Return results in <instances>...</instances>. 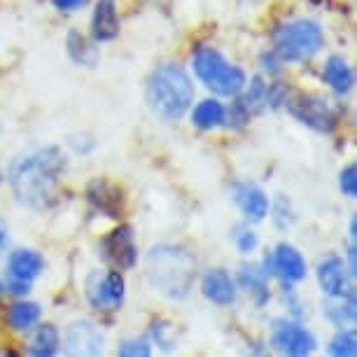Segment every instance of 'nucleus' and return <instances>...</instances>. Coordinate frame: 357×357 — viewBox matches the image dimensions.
Instances as JSON below:
<instances>
[{
    "label": "nucleus",
    "instance_id": "1",
    "mask_svg": "<svg viewBox=\"0 0 357 357\" xmlns=\"http://www.w3.org/2000/svg\"><path fill=\"white\" fill-rule=\"evenodd\" d=\"M68 159L59 147H38L24 152L10 166V190L19 204L45 208L56 194Z\"/></svg>",
    "mask_w": 357,
    "mask_h": 357
},
{
    "label": "nucleus",
    "instance_id": "2",
    "mask_svg": "<svg viewBox=\"0 0 357 357\" xmlns=\"http://www.w3.org/2000/svg\"><path fill=\"white\" fill-rule=\"evenodd\" d=\"M147 278L161 294L185 299L197 278V257L180 245H157L147 255Z\"/></svg>",
    "mask_w": 357,
    "mask_h": 357
},
{
    "label": "nucleus",
    "instance_id": "3",
    "mask_svg": "<svg viewBox=\"0 0 357 357\" xmlns=\"http://www.w3.org/2000/svg\"><path fill=\"white\" fill-rule=\"evenodd\" d=\"M147 103L164 119H180L194 100V84L183 66L164 63L147 79Z\"/></svg>",
    "mask_w": 357,
    "mask_h": 357
},
{
    "label": "nucleus",
    "instance_id": "4",
    "mask_svg": "<svg viewBox=\"0 0 357 357\" xmlns=\"http://www.w3.org/2000/svg\"><path fill=\"white\" fill-rule=\"evenodd\" d=\"M322 43H325V36H322L320 24L311 22V19L280 24L273 33L275 54L282 61H306L320 52Z\"/></svg>",
    "mask_w": 357,
    "mask_h": 357
},
{
    "label": "nucleus",
    "instance_id": "5",
    "mask_svg": "<svg viewBox=\"0 0 357 357\" xmlns=\"http://www.w3.org/2000/svg\"><path fill=\"white\" fill-rule=\"evenodd\" d=\"M194 73L208 89L220 96H236L245 86V73L238 66L225 61V56L213 47H199L194 54Z\"/></svg>",
    "mask_w": 357,
    "mask_h": 357
},
{
    "label": "nucleus",
    "instance_id": "6",
    "mask_svg": "<svg viewBox=\"0 0 357 357\" xmlns=\"http://www.w3.org/2000/svg\"><path fill=\"white\" fill-rule=\"evenodd\" d=\"M285 105L296 122L306 124L313 131L329 133L336 126V114L332 105L325 98L315 96V93H294L289 98L285 96Z\"/></svg>",
    "mask_w": 357,
    "mask_h": 357
},
{
    "label": "nucleus",
    "instance_id": "7",
    "mask_svg": "<svg viewBox=\"0 0 357 357\" xmlns=\"http://www.w3.org/2000/svg\"><path fill=\"white\" fill-rule=\"evenodd\" d=\"M271 346L282 355L306 357L318 348L313 332H308L304 325L287 318H275L271 322Z\"/></svg>",
    "mask_w": 357,
    "mask_h": 357
},
{
    "label": "nucleus",
    "instance_id": "8",
    "mask_svg": "<svg viewBox=\"0 0 357 357\" xmlns=\"http://www.w3.org/2000/svg\"><path fill=\"white\" fill-rule=\"evenodd\" d=\"M86 299L96 311H119V306L124 304L122 273H91L89 280H86Z\"/></svg>",
    "mask_w": 357,
    "mask_h": 357
},
{
    "label": "nucleus",
    "instance_id": "9",
    "mask_svg": "<svg viewBox=\"0 0 357 357\" xmlns=\"http://www.w3.org/2000/svg\"><path fill=\"white\" fill-rule=\"evenodd\" d=\"M66 353L68 357H103L105 339L96 322L75 320L66 329Z\"/></svg>",
    "mask_w": 357,
    "mask_h": 357
},
{
    "label": "nucleus",
    "instance_id": "10",
    "mask_svg": "<svg viewBox=\"0 0 357 357\" xmlns=\"http://www.w3.org/2000/svg\"><path fill=\"white\" fill-rule=\"evenodd\" d=\"M264 264H266L264 273L268 271L275 273L282 285H292V282L306 278V261L301 257V252L289 243H280L271 252V257L264 259Z\"/></svg>",
    "mask_w": 357,
    "mask_h": 357
},
{
    "label": "nucleus",
    "instance_id": "11",
    "mask_svg": "<svg viewBox=\"0 0 357 357\" xmlns=\"http://www.w3.org/2000/svg\"><path fill=\"white\" fill-rule=\"evenodd\" d=\"M103 252L105 259L112 261L119 268H133L138 259V248L133 241V229L131 227H117L110 231L103 241Z\"/></svg>",
    "mask_w": 357,
    "mask_h": 357
},
{
    "label": "nucleus",
    "instance_id": "12",
    "mask_svg": "<svg viewBox=\"0 0 357 357\" xmlns=\"http://www.w3.org/2000/svg\"><path fill=\"white\" fill-rule=\"evenodd\" d=\"M318 282L325 296H348L355 294L348 282V271L343 266V259L336 255H327L318 264Z\"/></svg>",
    "mask_w": 357,
    "mask_h": 357
},
{
    "label": "nucleus",
    "instance_id": "13",
    "mask_svg": "<svg viewBox=\"0 0 357 357\" xmlns=\"http://www.w3.org/2000/svg\"><path fill=\"white\" fill-rule=\"evenodd\" d=\"M201 292L218 306H231L236 301V282L225 268H211L201 280Z\"/></svg>",
    "mask_w": 357,
    "mask_h": 357
},
{
    "label": "nucleus",
    "instance_id": "14",
    "mask_svg": "<svg viewBox=\"0 0 357 357\" xmlns=\"http://www.w3.org/2000/svg\"><path fill=\"white\" fill-rule=\"evenodd\" d=\"M119 33V17H117V5L114 0H98L96 10L91 17V36L98 43H107L114 40Z\"/></svg>",
    "mask_w": 357,
    "mask_h": 357
},
{
    "label": "nucleus",
    "instance_id": "15",
    "mask_svg": "<svg viewBox=\"0 0 357 357\" xmlns=\"http://www.w3.org/2000/svg\"><path fill=\"white\" fill-rule=\"evenodd\" d=\"M45 259L36 250H15L8 259V278L33 282L43 273Z\"/></svg>",
    "mask_w": 357,
    "mask_h": 357
},
{
    "label": "nucleus",
    "instance_id": "16",
    "mask_svg": "<svg viewBox=\"0 0 357 357\" xmlns=\"http://www.w3.org/2000/svg\"><path fill=\"white\" fill-rule=\"evenodd\" d=\"M236 204L248 220L259 222L268 215V197L257 185H238L236 187Z\"/></svg>",
    "mask_w": 357,
    "mask_h": 357
},
{
    "label": "nucleus",
    "instance_id": "17",
    "mask_svg": "<svg viewBox=\"0 0 357 357\" xmlns=\"http://www.w3.org/2000/svg\"><path fill=\"white\" fill-rule=\"evenodd\" d=\"M61 346V334L52 322L40 325L29 341V357H56Z\"/></svg>",
    "mask_w": 357,
    "mask_h": 357
},
{
    "label": "nucleus",
    "instance_id": "18",
    "mask_svg": "<svg viewBox=\"0 0 357 357\" xmlns=\"http://www.w3.org/2000/svg\"><path fill=\"white\" fill-rule=\"evenodd\" d=\"M322 77H325V82L339 93L350 91L353 89V82H355L353 70H350V66L346 63L343 56H329L325 68H322Z\"/></svg>",
    "mask_w": 357,
    "mask_h": 357
},
{
    "label": "nucleus",
    "instance_id": "19",
    "mask_svg": "<svg viewBox=\"0 0 357 357\" xmlns=\"http://www.w3.org/2000/svg\"><path fill=\"white\" fill-rule=\"evenodd\" d=\"M238 282L241 287L245 289L248 294H250V299L257 304L259 308L268 301V282H266V273L259 271L257 266H243L238 273Z\"/></svg>",
    "mask_w": 357,
    "mask_h": 357
},
{
    "label": "nucleus",
    "instance_id": "20",
    "mask_svg": "<svg viewBox=\"0 0 357 357\" xmlns=\"http://www.w3.org/2000/svg\"><path fill=\"white\" fill-rule=\"evenodd\" d=\"M325 315L336 327L353 325L355 322V294L348 296H327L325 301Z\"/></svg>",
    "mask_w": 357,
    "mask_h": 357
},
{
    "label": "nucleus",
    "instance_id": "21",
    "mask_svg": "<svg viewBox=\"0 0 357 357\" xmlns=\"http://www.w3.org/2000/svg\"><path fill=\"white\" fill-rule=\"evenodd\" d=\"M225 105L220 103V100L215 98H206L201 100V103L194 107L192 112V122L199 126V129H215V126H220L225 122Z\"/></svg>",
    "mask_w": 357,
    "mask_h": 357
},
{
    "label": "nucleus",
    "instance_id": "22",
    "mask_svg": "<svg viewBox=\"0 0 357 357\" xmlns=\"http://www.w3.org/2000/svg\"><path fill=\"white\" fill-rule=\"evenodd\" d=\"M40 313L43 311H40L36 301H15L8 311V322L17 332H26V329H31L40 320Z\"/></svg>",
    "mask_w": 357,
    "mask_h": 357
},
{
    "label": "nucleus",
    "instance_id": "23",
    "mask_svg": "<svg viewBox=\"0 0 357 357\" xmlns=\"http://www.w3.org/2000/svg\"><path fill=\"white\" fill-rule=\"evenodd\" d=\"M68 54L73 56V61L89 66V68H93V66L98 63V50L77 31L68 33Z\"/></svg>",
    "mask_w": 357,
    "mask_h": 357
},
{
    "label": "nucleus",
    "instance_id": "24",
    "mask_svg": "<svg viewBox=\"0 0 357 357\" xmlns=\"http://www.w3.org/2000/svg\"><path fill=\"white\" fill-rule=\"evenodd\" d=\"M329 357H357V334L355 329H339L329 341Z\"/></svg>",
    "mask_w": 357,
    "mask_h": 357
},
{
    "label": "nucleus",
    "instance_id": "25",
    "mask_svg": "<svg viewBox=\"0 0 357 357\" xmlns=\"http://www.w3.org/2000/svg\"><path fill=\"white\" fill-rule=\"evenodd\" d=\"M243 103L248 105L250 112H261L264 107L268 105V84L264 82L261 77H252V84L250 89L245 93V100Z\"/></svg>",
    "mask_w": 357,
    "mask_h": 357
},
{
    "label": "nucleus",
    "instance_id": "26",
    "mask_svg": "<svg viewBox=\"0 0 357 357\" xmlns=\"http://www.w3.org/2000/svg\"><path fill=\"white\" fill-rule=\"evenodd\" d=\"M150 334L164 353H171V350L175 348V327L168 320H161V318L154 320L152 327H150Z\"/></svg>",
    "mask_w": 357,
    "mask_h": 357
},
{
    "label": "nucleus",
    "instance_id": "27",
    "mask_svg": "<svg viewBox=\"0 0 357 357\" xmlns=\"http://www.w3.org/2000/svg\"><path fill=\"white\" fill-rule=\"evenodd\" d=\"M117 357H152V346L143 336H129L117 346Z\"/></svg>",
    "mask_w": 357,
    "mask_h": 357
},
{
    "label": "nucleus",
    "instance_id": "28",
    "mask_svg": "<svg viewBox=\"0 0 357 357\" xmlns=\"http://www.w3.org/2000/svg\"><path fill=\"white\" fill-rule=\"evenodd\" d=\"M234 243L243 255H250V252H255V248H257L259 241H257V234H255L250 227H236Z\"/></svg>",
    "mask_w": 357,
    "mask_h": 357
},
{
    "label": "nucleus",
    "instance_id": "29",
    "mask_svg": "<svg viewBox=\"0 0 357 357\" xmlns=\"http://www.w3.org/2000/svg\"><path fill=\"white\" fill-rule=\"evenodd\" d=\"M339 187H341V192L346 194V197H350V199L357 197V168H355V164H350V166H346L341 171Z\"/></svg>",
    "mask_w": 357,
    "mask_h": 357
},
{
    "label": "nucleus",
    "instance_id": "30",
    "mask_svg": "<svg viewBox=\"0 0 357 357\" xmlns=\"http://www.w3.org/2000/svg\"><path fill=\"white\" fill-rule=\"evenodd\" d=\"M52 5L61 12H75L82 8V5H86V0H52Z\"/></svg>",
    "mask_w": 357,
    "mask_h": 357
},
{
    "label": "nucleus",
    "instance_id": "31",
    "mask_svg": "<svg viewBox=\"0 0 357 357\" xmlns=\"http://www.w3.org/2000/svg\"><path fill=\"white\" fill-rule=\"evenodd\" d=\"M5 241H8V229H5L3 222H0V248L5 245Z\"/></svg>",
    "mask_w": 357,
    "mask_h": 357
},
{
    "label": "nucleus",
    "instance_id": "32",
    "mask_svg": "<svg viewBox=\"0 0 357 357\" xmlns=\"http://www.w3.org/2000/svg\"><path fill=\"white\" fill-rule=\"evenodd\" d=\"M0 357H12V353H8V350H0Z\"/></svg>",
    "mask_w": 357,
    "mask_h": 357
},
{
    "label": "nucleus",
    "instance_id": "33",
    "mask_svg": "<svg viewBox=\"0 0 357 357\" xmlns=\"http://www.w3.org/2000/svg\"><path fill=\"white\" fill-rule=\"evenodd\" d=\"M285 357H296V355H285Z\"/></svg>",
    "mask_w": 357,
    "mask_h": 357
}]
</instances>
